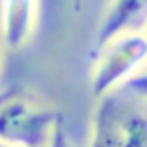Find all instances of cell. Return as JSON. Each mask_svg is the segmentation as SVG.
I'll return each mask as SVG.
<instances>
[{"mask_svg": "<svg viewBox=\"0 0 147 147\" xmlns=\"http://www.w3.org/2000/svg\"><path fill=\"white\" fill-rule=\"evenodd\" d=\"M85 147H147V113L123 91L99 97Z\"/></svg>", "mask_w": 147, "mask_h": 147, "instance_id": "cell-1", "label": "cell"}, {"mask_svg": "<svg viewBox=\"0 0 147 147\" xmlns=\"http://www.w3.org/2000/svg\"><path fill=\"white\" fill-rule=\"evenodd\" d=\"M63 121L61 113L32 95H0V143L12 147H47L55 127Z\"/></svg>", "mask_w": 147, "mask_h": 147, "instance_id": "cell-2", "label": "cell"}, {"mask_svg": "<svg viewBox=\"0 0 147 147\" xmlns=\"http://www.w3.org/2000/svg\"><path fill=\"white\" fill-rule=\"evenodd\" d=\"M91 73V91L95 99L121 91L135 75L147 69V36L143 30L123 32L97 51Z\"/></svg>", "mask_w": 147, "mask_h": 147, "instance_id": "cell-3", "label": "cell"}, {"mask_svg": "<svg viewBox=\"0 0 147 147\" xmlns=\"http://www.w3.org/2000/svg\"><path fill=\"white\" fill-rule=\"evenodd\" d=\"M147 22V0H111L95 34V51H99L111 38L141 30Z\"/></svg>", "mask_w": 147, "mask_h": 147, "instance_id": "cell-4", "label": "cell"}, {"mask_svg": "<svg viewBox=\"0 0 147 147\" xmlns=\"http://www.w3.org/2000/svg\"><path fill=\"white\" fill-rule=\"evenodd\" d=\"M38 0H2L0 6V36L2 42L16 51L22 49L34 32Z\"/></svg>", "mask_w": 147, "mask_h": 147, "instance_id": "cell-5", "label": "cell"}, {"mask_svg": "<svg viewBox=\"0 0 147 147\" xmlns=\"http://www.w3.org/2000/svg\"><path fill=\"white\" fill-rule=\"evenodd\" d=\"M121 91H123L125 95L133 97L135 101H137V99L147 101V69H143L139 75H135Z\"/></svg>", "mask_w": 147, "mask_h": 147, "instance_id": "cell-6", "label": "cell"}, {"mask_svg": "<svg viewBox=\"0 0 147 147\" xmlns=\"http://www.w3.org/2000/svg\"><path fill=\"white\" fill-rule=\"evenodd\" d=\"M47 147H71V143H69V137H67V131H65V125H63V121H61V123L55 127V131H53V135H51V139H49Z\"/></svg>", "mask_w": 147, "mask_h": 147, "instance_id": "cell-7", "label": "cell"}, {"mask_svg": "<svg viewBox=\"0 0 147 147\" xmlns=\"http://www.w3.org/2000/svg\"><path fill=\"white\" fill-rule=\"evenodd\" d=\"M73 6H75V10H79L83 6V0H73Z\"/></svg>", "mask_w": 147, "mask_h": 147, "instance_id": "cell-8", "label": "cell"}, {"mask_svg": "<svg viewBox=\"0 0 147 147\" xmlns=\"http://www.w3.org/2000/svg\"><path fill=\"white\" fill-rule=\"evenodd\" d=\"M141 30H143V32H145V36H147V22L143 24V28H141Z\"/></svg>", "mask_w": 147, "mask_h": 147, "instance_id": "cell-9", "label": "cell"}, {"mask_svg": "<svg viewBox=\"0 0 147 147\" xmlns=\"http://www.w3.org/2000/svg\"><path fill=\"white\" fill-rule=\"evenodd\" d=\"M0 147H12V145H6V143H0Z\"/></svg>", "mask_w": 147, "mask_h": 147, "instance_id": "cell-10", "label": "cell"}, {"mask_svg": "<svg viewBox=\"0 0 147 147\" xmlns=\"http://www.w3.org/2000/svg\"><path fill=\"white\" fill-rule=\"evenodd\" d=\"M0 6H2V0H0Z\"/></svg>", "mask_w": 147, "mask_h": 147, "instance_id": "cell-11", "label": "cell"}]
</instances>
